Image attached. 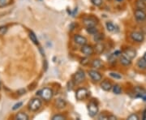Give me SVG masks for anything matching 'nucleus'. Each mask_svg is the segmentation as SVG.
<instances>
[{"label": "nucleus", "mask_w": 146, "mask_h": 120, "mask_svg": "<svg viewBox=\"0 0 146 120\" xmlns=\"http://www.w3.org/2000/svg\"><path fill=\"white\" fill-rule=\"evenodd\" d=\"M36 95L41 96L42 99L46 101H49L52 99L53 96H54V92L50 88H44L42 90L36 92Z\"/></svg>", "instance_id": "1"}, {"label": "nucleus", "mask_w": 146, "mask_h": 120, "mask_svg": "<svg viewBox=\"0 0 146 120\" xmlns=\"http://www.w3.org/2000/svg\"><path fill=\"white\" fill-rule=\"evenodd\" d=\"M42 105V102L40 98H33L29 103V110L32 112H36L41 109Z\"/></svg>", "instance_id": "2"}, {"label": "nucleus", "mask_w": 146, "mask_h": 120, "mask_svg": "<svg viewBox=\"0 0 146 120\" xmlns=\"http://www.w3.org/2000/svg\"><path fill=\"white\" fill-rule=\"evenodd\" d=\"M87 108H88V112H89V115L90 117H92V118L95 117L98 114L99 107H98V104L95 101H89V103L87 105Z\"/></svg>", "instance_id": "3"}, {"label": "nucleus", "mask_w": 146, "mask_h": 120, "mask_svg": "<svg viewBox=\"0 0 146 120\" xmlns=\"http://www.w3.org/2000/svg\"><path fill=\"white\" fill-rule=\"evenodd\" d=\"M89 96V90L85 88H80L76 92V98L78 101H84V100L87 99Z\"/></svg>", "instance_id": "4"}, {"label": "nucleus", "mask_w": 146, "mask_h": 120, "mask_svg": "<svg viewBox=\"0 0 146 120\" xmlns=\"http://www.w3.org/2000/svg\"><path fill=\"white\" fill-rule=\"evenodd\" d=\"M88 75L94 82H100L102 79V75L96 69H91L88 71Z\"/></svg>", "instance_id": "5"}, {"label": "nucleus", "mask_w": 146, "mask_h": 120, "mask_svg": "<svg viewBox=\"0 0 146 120\" xmlns=\"http://www.w3.org/2000/svg\"><path fill=\"white\" fill-rule=\"evenodd\" d=\"M130 37L133 42H137V43H141V42H144V40H145L144 33L139 31L131 32L130 34Z\"/></svg>", "instance_id": "6"}, {"label": "nucleus", "mask_w": 146, "mask_h": 120, "mask_svg": "<svg viewBox=\"0 0 146 120\" xmlns=\"http://www.w3.org/2000/svg\"><path fill=\"white\" fill-rule=\"evenodd\" d=\"M85 80V74L83 70L80 69L73 76V81L76 84H81Z\"/></svg>", "instance_id": "7"}, {"label": "nucleus", "mask_w": 146, "mask_h": 120, "mask_svg": "<svg viewBox=\"0 0 146 120\" xmlns=\"http://www.w3.org/2000/svg\"><path fill=\"white\" fill-rule=\"evenodd\" d=\"M84 25L86 28H90V27H95L98 25V20L94 18L93 16H88L85 17L82 20Z\"/></svg>", "instance_id": "8"}, {"label": "nucleus", "mask_w": 146, "mask_h": 120, "mask_svg": "<svg viewBox=\"0 0 146 120\" xmlns=\"http://www.w3.org/2000/svg\"><path fill=\"white\" fill-rule=\"evenodd\" d=\"M134 16L138 22H143L146 21V12L144 10L136 8L134 11Z\"/></svg>", "instance_id": "9"}, {"label": "nucleus", "mask_w": 146, "mask_h": 120, "mask_svg": "<svg viewBox=\"0 0 146 120\" xmlns=\"http://www.w3.org/2000/svg\"><path fill=\"white\" fill-rule=\"evenodd\" d=\"M132 93L134 94V97L142 98L143 96H145L146 94V89H144L143 87H141V86H136L133 89Z\"/></svg>", "instance_id": "10"}, {"label": "nucleus", "mask_w": 146, "mask_h": 120, "mask_svg": "<svg viewBox=\"0 0 146 120\" xmlns=\"http://www.w3.org/2000/svg\"><path fill=\"white\" fill-rule=\"evenodd\" d=\"M80 51L83 53L85 56L89 57V56H92L94 54L95 50H94V48L92 46L86 44V45H84V46H81Z\"/></svg>", "instance_id": "11"}, {"label": "nucleus", "mask_w": 146, "mask_h": 120, "mask_svg": "<svg viewBox=\"0 0 146 120\" xmlns=\"http://www.w3.org/2000/svg\"><path fill=\"white\" fill-rule=\"evenodd\" d=\"M73 41L76 44H77L79 46H84V45H86L88 43V40L87 38L84 36H81L80 34H76L74 37H73Z\"/></svg>", "instance_id": "12"}, {"label": "nucleus", "mask_w": 146, "mask_h": 120, "mask_svg": "<svg viewBox=\"0 0 146 120\" xmlns=\"http://www.w3.org/2000/svg\"><path fill=\"white\" fill-rule=\"evenodd\" d=\"M119 63L124 67H128L131 64V59L123 54L119 56Z\"/></svg>", "instance_id": "13"}, {"label": "nucleus", "mask_w": 146, "mask_h": 120, "mask_svg": "<svg viewBox=\"0 0 146 120\" xmlns=\"http://www.w3.org/2000/svg\"><path fill=\"white\" fill-rule=\"evenodd\" d=\"M123 54L128 58H130L131 59H133L136 56V50L135 49H133L132 47H127L124 50Z\"/></svg>", "instance_id": "14"}, {"label": "nucleus", "mask_w": 146, "mask_h": 120, "mask_svg": "<svg viewBox=\"0 0 146 120\" xmlns=\"http://www.w3.org/2000/svg\"><path fill=\"white\" fill-rule=\"evenodd\" d=\"M91 67L93 68V69L98 70V69H101V68L103 67V63H102V61L101 59H99V58H96V59H94L92 61Z\"/></svg>", "instance_id": "15"}, {"label": "nucleus", "mask_w": 146, "mask_h": 120, "mask_svg": "<svg viewBox=\"0 0 146 120\" xmlns=\"http://www.w3.org/2000/svg\"><path fill=\"white\" fill-rule=\"evenodd\" d=\"M113 88L112 84L110 83L108 80H104L101 83V89L104 90L106 92H109Z\"/></svg>", "instance_id": "16"}, {"label": "nucleus", "mask_w": 146, "mask_h": 120, "mask_svg": "<svg viewBox=\"0 0 146 120\" xmlns=\"http://www.w3.org/2000/svg\"><path fill=\"white\" fill-rule=\"evenodd\" d=\"M67 106V102L64 99H62V98H58V99L56 100L55 101V107L58 109V110H62V109H64L65 107Z\"/></svg>", "instance_id": "17"}, {"label": "nucleus", "mask_w": 146, "mask_h": 120, "mask_svg": "<svg viewBox=\"0 0 146 120\" xmlns=\"http://www.w3.org/2000/svg\"><path fill=\"white\" fill-rule=\"evenodd\" d=\"M122 54V53L120 50H116L115 52H114L113 54H110V56L108 58V61L110 63H115V61L117 60L118 58H119V56Z\"/></svg>", "instance_id": "18"}, {"label": "nucleus", "mask_w": 146, "mask_h": 120, "mask_svg": "<svg viewBox=\"0 0 146 120\" xmlns=\"http://www.w3.org/2000/svg\"><path fill=\"white\" fill-rule=\"evenodd\" d=\"M94 50L96 51L97 54H101L105 51V45L102 42H98L95 46V48H94Z\"/></svg>", "instance_id": "19"}, {"label": "nucleus", "mask_w": 146, "mask_h": 120, "mask_svg": "<svg viewBox=\"0 0 146 120\" xmlns=\"http://www.w3.org/2000/svg\"><path fill=\"white\" fill-rule=\"evenodd\" d=\"M136 7L137 9H141V10L145 11L146 9V3L144 0H136Z\"/></svg>", "instance_id": "20"}, {"label": "nucleus", "mask_w": 146, "mask_h": 120, "mask_svg": "<svg viewBox=\"0 0 146 120\" xmlns=\"http://www.w3.org/2000/svg\"><path fill=\"white\" fill-rule=\"evenodd\" d=\"M29 119V115L23 113V112H20L15 116V119L16 120H28Z\"/></svg>", "instance_id": "21"}, {"label": "nucleus", "mask_w": 146, "mask_h": 120, "mask_svg": "<svg viewBox=\"0 0 146 120\" xmlns=\"http://www.w3.org/2000/svg\"><path fill=\"white\" fill-rule=\"evenodd\" d=\"M137 67L141 69V70H146V61L142 58H140L138 61H137V63H136Z\"/></svg>", "instance_id": "22"}, {"label": "nucleus", "mask_w": 146, "mask_h": 120, "mask_svg": "<svg viewBox=\"0 0 146 120\" xmlns=\"http://www.w3.org/2000/svg\"><path fill=\"white\" fill-rule=\"evenodd\" d=\"M29 38L31 39V42H33L36 46H39V41L36 37V34L33 31L29 32Z\"/></svg>", "instance_id": "23"}, {"label": "nucleus", "mask_w": 146, "mask_h": 120, "mask_svg": "<svg viewBox=\"0 0 146 120\" xmlns=\"http://www.w3.org/2000/svg\"><path fill=\"white\" fill-rule=\"evenodd\" d=\"M104 34L103 33H99V32H98V33H96L95 35H94V40L95 41V42H102V40L104 39Z\"/></svg>", "instance_id": "24"}, {"label": "nucleus", "mask_w": 146, "mask_h": 120, "mask_svg": "<svg viewBox=\"0 0 146 120\" xmlns=\"http://www.w3.org/2000/svg\"><path fill=\"white\" fill-rule=\"evenodd\" d=\"M112 90H113V93L116 95H119L122 93V88L120 86L119 84H115L113 86L112 88Z\"/></svg>", "instance_id": "25"}, {"label": "nucleus", "mask_w": 146, "mask_h": 120, "mask_svg": "<svg viewBox=\"0 0 146 120\" xmlns=\"http://www.w3.org/2000/svg\"><path fill=\"white\" fill-rule=\"evenodd\" d=\"M86 31L89 32V34H91V35H95L96 33H98V29L95 27H90V28H86Z\"/></svg>", "instance_id": "26"}, {"label": "nucleus", "mask_w": 146, "mask_h": 120, "mask_svg": "<svg viewBox=\"0 0 146 120\" xmlns=\"http://www.w3.org/2000/svg\"><path fill=\"white\" fill-rule=\"evenodd\" d=\"M106 29L109 32H114L115 30V26L111 22H106Z\"/></svg>", "instance_id": "27"}, {"label": "nucleus", "mask_w": 146, "mask_h": 120, "mask_svg": "<svg viewBox=\"0 0 146 120\" xmlns=\"http://www.w3.org/2000/svg\"><path fill=\"white\" fill-rule=\"evenodd\" d=\"M109 75L110 77L115 79V80H120L123 77L119 73H117V72H110Z\"/></svg>", "instance_id": "28"}, {"label": "nucleus", "mask_w": 146, "mask_h": 120, "mask_svg": "<svg viewBox=\"0 0 146 120\" xmlns=\"http://www.w3.org/2000/svg\"><path fill=\"white\" fill-rule=\"evenodd\" d=\"M51 119L52 120H64V119H66V116H64V115L58 114V115H54Z\"/></svg>", "instance_id": "29"}, {"label": "nucleus", "mask_w": 146, "mask_h": 120, "mask_svg": "<svg viewBox=\"0 0 146 120\" xmlns=\"http://www.w3.org/2000/svg\"><path fill=\"white\" fill-rule=\"evenodd\" d=\"M89 63V58H88V56H86L85 58H81V60H80V64H81V65H83V66H87Z\"/></svg>", "instance_id": "30"}, {"label": "nucleus", "mask_w": 146, "mask_h": 120, "mask_svg": "<svg viewBox=\"0 0 146 120\" xmlns=\"http://www.w3.org/2000/svg\"><path fill=\"white\" fill-rule=\"evenodd\" d=\"M11 0H0V8L4 7L10 3Z\"/></svg>", "instance_id": "31"}, {"label": "nucleus", "mask_w": 146, "mask_h": 120, "mask_svg": "<svg viewBox=\"0 0 146 120\" xmlns=\"http://www.w3.org/2000/svg\"><path fill=\"white\" fill-rule=\"evenodd\" d=\"M91 1V3L94 4V6H96V7H100V6H102V0H90Z\"/></svg>", "instance_id": "32"}, {"label": "nucleus", "mask_w": 146, "mask_h": 120, "mask_svg": "<svg viewBox=\"0 0 146 120\" xmlns=\"http://www.w3.org/2000/svg\"><path fill=\"white\" fill-rule=\"evenodd\" d=\"M127 119L128 120H139L140 118L139 116L136 115V114H131L128 117H127Z\"/></svg>", "instance_id": "33"}, {"label": "nucleus", "mask_w": 146, "mask_h": 120, "mask_svg": "<svg viewBox=\"0 0 146 120\" xmlns=\"http://www.w3.org/2000/svg\"><path fill=\"white\" fill-rule=\"evenodd\" d=\"M7 32V26H1L0 27V36L5 35V33Z\"/></svg>", "instance_id": "34"}, {"label": "nucleus", "mask_w": 146, "mask_h": 120, "mask_svg": "<svg viewBox=\"0 0 146 120\" xmlns=\"http://www.w3.org/2000/svg\"><path fill=\"white\" fill-rule=\"evenodd\" d=\"M23 105V102L22 101H19L18 103H16L13 105V107H12V110H16L17 109H19V108H21V106Z\"/></svg>", "instance_id": "35"}, {"label": "nucleus", "mask_w": 146, "mask_h": 120, "mask_svg": "<svg viewBox=\"0 0 146 120\" xmlns=\"http://www.w3.org/2000/svg\"><path fill=\"white\" fill-rule=\"evenodd\" d=\"M98 119H108V115H101L99 117H98Z\"/></svg>", "instance_id": "36"}, {"label": "nucleus", "mask_w": 146, "mask_h": 120, "mask_svg": "<svg viewBox=\"0 0 146 120\" xmlns=\"http://www.w3.org/2000/svg\"><path fill=\"white\" fill-rule=\"evenodd\" d=\"M108 119H110V120H116L117 119V118H116V116L115 115H108Z\"/></svg>", "instance_id": "37"}, {"label": "nucleus", "mask_w": 146, "mask_h": 120, "mask_svg": "<svg viewBox=\"0 0 146 120\" xmlns=\"http://www.w3.org/2000/svg\"><path fill=\"white\" fill-rule=\"evenodd\" d=\"M143 119H146V110L144 111V114H143Z\"/></svg>", "instance_id": "38"}, {"label": "nucleus", "mask_w": 146, "mask_h": 120, "mask_svg": "<svg viewBox=\"0 0 146 120\" xmlns=\"http://www.w3.org/2000/svg\"><path fill=\"white\" fill-rule=\"evenodd\" d=\"M143 58H144V59L146 61V52L145 53V54H144V56H143Z\"/></svg>", "instance_id": "39"}, {"label": "nucleus", "mask_w": 146, "mask_h": 120, "mask_svg": "<svg viewBox=\"0 0 146 120\" xmlns=\"http://www.w3.org/2000/svg\"><path fill=\"white\" fill-rule=\"evenodd\" d=\"M116 1H118V2H122V1H123V0H116Z\"/></svg>", "instance_id": "40"}, {"label": "nucleus", "mask_w": 146, "mask_h": 120, "mask_svg": "<svg viewBox=\"0 0 146 120\" xmlns=\"http://www.w3.org/2000/svg\"><path fill=\"white\" fill-rule=\"evenodd\" d=\"M145 2H146V0H145Z\"/></svg>", "instance_id": "41"}]
</instances>
